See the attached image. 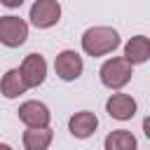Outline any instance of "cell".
<instances>
[{"instance_id": "7", "label": "cell", "mask_w": 150, "mask_h": 150, "mask_svg": "<svg viewBox=\"0 0 150 150\" xmlns=\"http://www.w3.org/2000/svg\"><path fill=\"white\" fill-rule=\"evenodd\" d=\"M19 70H21L28 89L30 87H40L45 82V77H47V61H45L42 54H28L23 59V63L19 66Z\"/></svg>"}, {"instance_id": "13", "label": "cell", "mask_w": 150, "mask_h": 150, "mask_svg": "<svg viewBox=\"0 0 150 150\" xmlns=\"http://www.w3.org/2000/svg\"><path fill=\"white\" fill-rule=\"evenodd\" d=\"M103 148L105 150H138V143H136V136L127 129H115L105 136L103 141Z\"/></svg>"}, {"instance_id": "10", "label": "cell", "mask_w": 150, "mask_h": 150, "mask_svg": "<svg viewBox=\"0 0 150 150\" xmlns=\"http://www.w3.org/2000/svg\"><path fill=\"white\" fill-rule=\"evenodd\" d=\"M124 59L136 66V63H145L150 59V40L145 35H134L127 45H124Z\"/></svg>"}, {"instance_id": "6", "label": "cell", "mask_w": 150, "mask_h": 150, "mask_svg": "<svg viewBox=\"0 0 150 150\" xmlns=\"http://www.w3.org/2000/svg\"><path fill=\"white\" fill-rule=\"evenodd\" d=\"M16 112H19V120H21L26 127H33V129H38V127H49V120H52L49 108H47L45 103H40V101H26V103L19 105Z\"/></svg>"}, {"instance_id": "15", "label": "cell", "mask_w": 150, "mask_h": 150, "mask_svg": "<svg viewBox=\"0 0 150 150\" xmlns=\"http://www.w3.org/2000/svg\"><path fill=\"white\" fill-rule=\"evenodd\" d=\"M0 150H12V145H7V143H0Z\"/></svg>"}, {"instance_id": "4", "label": "cell", "mask_w": 150, "mask_h": 150, "mask_svg": "<svg viewBox=\"0 0 150 150\" xmlns=\"http://www.w3.org/2000/svg\"><path fill=\"white\" fill-rule=\"evenodd\" d=\"M28 38V23L19 16H0V42L5 47H21Z\"/></svg>"}, {"instance_id": "5", "label": "cell", "mask_w": 150, "mask_h": 150, "mask_svg": "<svg viewBox=\"0 0 150 150\" xmlns=\"http://www.w3.org/2000/svg\"><path fill=\"white\" fill-rule=\"evenodd\" d=\"M54 70H56V75H59L61 80L73 82V80H77V77L82 75V70H84L82 56H80L75 49H63V52H59L56 59H54Z\"/></svg>"}, {"instance_id": "3", "label": "cell", "mask_w": 150, "mask_h": 150, "mask_svg": "<svg viewBox=\"0 0 150 150\" xmlns=\"http://www.w3.org/2000/svg\"><path fill=\"white\" fill-rule=\"evenodd\" d=\"M28 19H30V23L35 28H52V26H56L59 19H61L59 0H35L30 5Z\"/></svg>"}, {"instance_id": "9", "label": "cell", "mask_w": 150, "mask_h": 150, "mask_svg": "<svg viewBox=\"0 0 150 150\" xmlns=\"http://www.w3.org/2000/svg\"><path fill=\"white\" fill-rule=\"evenodd\" d=\"M105 110L115 120H131L136 115V101L129 94H112L105 101Z\"/></svg>"}, {"instance_id": "1", "label": "cell", "mask_w": 150, "mask_h": 150, "mask_svg": "<svg viewBox=\"0 0 150 150\" xmlns=\"http://www.w3.org/2000/svg\"><path fill=\"white\" fill-rule=\"evenodd\" d=\"M120 47V33L110 26H94L82 33V49L89 56H105Z\"/></svg>"}, {"instance_id": "11", "label": "cell", "mask_w": 150, "mask_h": 150, "mask_svg": "<svg viewBox=\"0 0 150 150\" xmlns=\"http://www.w3.org/2000/svg\"><path fill=\"white\" fill-rule=\"evenodd\" d=\"M26 89H28V84H26L19 68H9L0 80V91H2L5 98H16V96L26 94Z\"/></svg>"}, {"instance_id": "2", "label": "cell", "mask_w": 150, "mask_h": 150, "mask_svg": "<svg viewBox=\"0 0 150 150\" xmlns=\"http://www.w3.org/2000/svg\"><path fill=\"white\" fill-rule=\"evenodd\" d=\"M98 75H101L103 87H108V89H122L124 84H129V80L134 75V66L124 56H112V59H108L101 66Z\"/></svg>"}, {"instance_id": "8", "label": "cell", "mask_w": 150, "mask_h": 150, "mask_svg": "<svg viewBox=\"0 0 150 150\" xmlns=\"http://www.w3.org/2000/svg\"><path fill=\"white\" fill-rule=\"evenodd\" d=\"M98 127V117L91 110H80L68 120V129L75 138H89Z\"/></svg>"}, {"instance_id": "12", "label": "cell", "mask_w": 150, "mask_h": 150, "mask_svg": "<svg viewBox=\"0 0 150 150\" xmlns=\"http://www.w3.org/2000/svg\"><path fill=\"white\" fill-rule=\"evenodd\" d=\"M52 138H54V131L49 127H28L23 131V148L26 150H47L52 145Z\"/></svg>"}, {"instance_id": "14", "label": "cell", "mask_w": 150, "mask_h": 150, "mask_svg": "<svg viewBox=\"0 0 150 150\" xmlns=\"http://www.w3.org/2000/svg\"><path fill=\"white\" fill-rule=\"evenodd\" d=\"M0 5H5V7H9V9H14V7H21V5H23V0H0Z\"/></svg>"}]
</instances>
